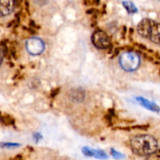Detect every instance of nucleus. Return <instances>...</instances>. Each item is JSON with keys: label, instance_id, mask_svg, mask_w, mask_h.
<instances>
[{"label": "nucleus", "instance_id": "1", "mask_svg": "<svg viewBox=\"0 0 160 160\" xmlns=\"http://www.w3.org/2000/svg\"><path fill=\"white\" fill-rule=\"evenodd\" d=\"M130 147L136 155L145 156L156 152L158 142L152 136L142 134L135 136L130 140Z\"/></svg>", "mask_w": 160, "mask_h": 160}, {"label": "nucleus", "instance_id": "2", "mask_svg": "<svg viewBox=\"0 0 160 160\" xmlns=\"http://www.w3.org/2000/svg\"><path fill=\"white\" fill-rule=\"evenodd\" d=\"M137 33L144 38H148L155 44H160V24L152 20L143 19L137 24Z\"/></svg>", "mask_w": 160, "mask_h": 160}, {"label": "nucleus", "instance_id": "3", "mask_svg": "<svg viewBox=\"0 0 160 160\" xmlns=\"http://www.w3.org/2000/svg\"><path fill=\"white\" fill-rule=\"evenodd\" d=\"M120 65L124 71L128 72L134 71L140 65V58L136 53L126 52L120 56Z\"/></svg>", "mask_w": 160, "mask_h": 160}, {"label": "nucleus", "instance_id": "4", "mask_svg": "<svg viewBox=\"0 0 160 160\" xmlns=\"http://www.w3.org/2000/svg\"><path fill=\"white\" fill-rule=\"evenodd\" d=\"M26 49L31 55L38 56L44 52L45 44L43 41L38 38H31L27 41Z\"/></svg>", "mask_w": 160, "mask_h": 160}, {"label": "nucleus", "instance_id": "5", "mask_svg": "<svg viewBox=\"0 0 160 160\" xmlns=\"http://www.w3.org/2000/svg\"><path fill=\"white\" fill-rule=\"evenodd\" d=\"M92 40L94 45L99 49H106L110 45V41L106 33L100 30L94 32Z\"/></svg>", "mask_w": 160, "mask_h": 160}, {"label": "nucleus", "instance_id": "6", "mask_svg": "<svg viewBox=\"0 0 160 160\" xmlns=\"http://www.w3.org/2000/svg\"><path fill=\"white\" fill-rule=\"evenodd\" d=\"M83 154L86 156L95 157L99 159H106L108 158V155L106 152L102 150L93 149L89 147H84L82 148Z\"/></svg>", "mask_w": 160, "mask_h": 160}, {"label": "nucleus", "instance_id": "7", "mask_svg": "<svg viewBox=\"0 0 160 160\" xmlns=\"http://www.w3.org/2000/svg\"><path fill=\"white\" fill-rule=\"evenodd\" d=\"M15 0H0V14L7 16L10 14L14 9Z\"/></svg>", "mask_w": 160, "mask_h": 160}, {"label": "nucleus", "instance_id": "8", "mask_svg": "<svg viewBox=\"0 0 160 160\" xmlns=\"http://www.w3.org/2000/svg\"><path fill=\"white\" fill-rule=\"evenodd\" d=\"M137 102H138V103L140 105L143 106V107L146 108L148 110H151L152 112H155V113H158L160 111V108L157 106L156 104L154 102H151V101L148 100V99L142 98V97H137L136 98Z\"/></svg>", "mask_w": 160, "mask_h": 160}, {"label": "nucleus", "instance_id": "9", "mask_svg": "<svg viewBox=\"0 0 160 160\" xmlns=\"http://www.w3.org/2000/svg\"><path fill=\"white\" fill-rule=\"evenodd\" d=\"M123 6L125 7V9L128 11V13H137V9L136 8L135 5L130 2H123Z\"/></svg>", "mask_w": 160, "mask_h": 160}, {"label": "nucleus", "instance_id": "10", "mask_svg": "<svg viewBox=\"0 0 160 160\" xmlns=\"http://www.w3.org/2000/svg\"><path fill=\"white\" fill-rule=\"evenodd\" d=\"M111 152H112V155H113V156L115 158H116V159H122V158H125V155H123V154H122V153L116 151L114 148H112V149H111Z\"/></svg>", "mask_w": 160, "mask_h": 160}, {"label": "nucleus", "instance_id": "11", "mask_svg": "<svg viewBox=\"0 0 160 160\" xmlns=\"http://www.w3.org/2000/svg\"><path fill=\"white\" fill-rule=\"evenodd\" d=\"M20 144H16V143H2V147H5V148H14V147H18Z\"/></svg>", "mask_w": 160, "mask_h": 160}, {"label": "nucleus", "instance_id": "12", "mask_svg": "<svg viewBox=\"0 0 160 160\" xmlns=\"http://www.w3.org/2000/svg\"><path fill=\"white\" fill-rule=\"evenodd\" d=\"M2 120H5V123H4L5 125H9V124H12L13 123V120L12 119V117L10 118H7L6 119V115H5V116H2Z\"/></svg>", "mask_w": 160, "mask_h": 160}, {"label": "nucleus", "instance_id": "13", "mask_svg": "<svg viewBox=\"0 0 160 160\" xmlns=\"http://www.w3.org/2000/svg\"><path fill=\"white\" fill-rule=\"evenodd\" d=\"M11 160H22V157L20 155H17L16 157H14V158H12Z\"/></svg>", "mask_w": 160, "mask_h": 160}]
</instances>
